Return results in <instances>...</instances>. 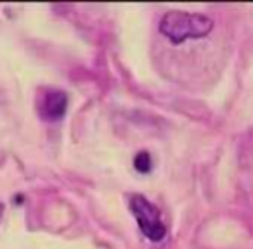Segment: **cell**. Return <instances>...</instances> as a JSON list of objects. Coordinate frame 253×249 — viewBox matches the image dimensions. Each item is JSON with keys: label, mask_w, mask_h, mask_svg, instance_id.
Wrapping results in <instances>:
<instances>
[{"label": "cell", "mask_w": 253, "mask_h": 249, "mask_svg": "<svg viewBox=\"0 0 253 249\" xmlns=\"http://www.w3.org/2000/svg\"><path fill=\"white\" fill-rule=\"evenodd\" d=\"M68 109V95L59 88L43 87L37 94V112L47 123H56L64 118Z\"/></svg>", "instance_id": "3957f363"}, {"label": "cell", "mask_w": 253, "mask_h": 249, "mask_svg": "<svg viewBox=\"0 0 253 249\" xmlns=\"http://www.w3.org/2000/svg\"><path fill=\"white\" fill-rule=\"evenodd\" d=\"M128 208L137 221L139 230L148 241L162 242L167 237V225L162 218V213L148 197H144L142 194H134L128 201Z\"/></svg>", "instance_id": "7a4b0ae2"}, {"label": "cell", "mask_w": 253, "mask_h": 249, "mask_svg": "<svg viewBox=\"0 0 253 249\" xmlns=\"http://www.w3.org/2000/svg\"><path fill=\"white\" fill-rule=\"evenodd\" d=\"M2 213H4V204L0 203V216H2Z\"/></svg>", "instance_id": "5b68a950"}, {"label": "cell", "mask_w": 253, "mask_h": 249, "mask_svg": "<svg viewBox=\"0 0 253 249\" xmlns=\"http://www.w3.org/2000/svg\"><path fill=\"white\" fill-rule=\"evenodd\" d=\"M134 168L137 173H142V175H148L153 170V159L151 154L148 151H139L137 154L134 156Z\"/></svg>", "instance_id": "277c9868"}, {"label": "cell", "mask_w": 253, "mask_h": 249, "mask_svg": "<svg viewBox=\"0 0 253 249\" xmlns=\"http://www.w3.org/2000/svg\"><path fill=\"white\" fill-rule=\"evenodd\" d=\"M213 30V19L200 12L169 11L158 23V32L169 42L180 45L187 40H200Z\"/></svg>", "instance_id": "6da1fadb"}]
</instances>
